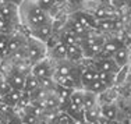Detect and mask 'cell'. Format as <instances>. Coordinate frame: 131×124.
Listing matches in <instances>:
<instances>
[{
  "instance_id": "6da1fadb",
  "label": "cell",
  "mask_w": 131,
  "mask_h": 124,
  "mask_svg": "<svg viewBox=\"0 0 131 124\" xmlns=\"http://www.w3.org/2000/svg\"><path fill=\"white\" fill-rule=\"evenodd\" d=\"M20 11L21 15L24 18V24L29 28V31L39 28L45 24L52 22L49 14L45 10L39 7L36 3H31V2H24L20 6Z\"/></svg>"
},
{
  "instance_id": "7a4b0ae2",
  "label": "cell",
  "mask_w": 131,
  "mask_h": 124,
  "mask_svg": "<svg viewBox=\"0 0 131 124\" xmlns=\"http://www.w3.org/2000/svg\"><path fill=\"white\" fill-rule=\"evenodd\" d=\"M78 43H80L81 48H82L84 57L86 56V57L96 59L98 54L101 53V50H102V46H103V43H105V39L102 38V36H99V35H92V33H89L88 36L80 39Z\"/></svg>"
},
{
  "instance_id": "3957f363",
  "label": "cell",
  "mask_w": 131,
  "mask_h": 124,
  "mask_svg": "<svg viewBox=\"0 0 131 124\" xmlns=\"http://www.w3.org/2000/svg\"><path fill=\"white\" fill-rule=\"evenodd\" d=\"M25 50H27V59L32 64H35V63H38V61L45 59L46 45L43 42L36 41V39L32 38V39H29V41H27Z\"/></svg>"
},
{
  "instance_id": "277c9868",
  "label": "cell",
  "mask_w": 131,
  "mask_h": 124,
  "mask_svg": "<svg viewBox=\"0 0 131 124\" xmlns=\"http://www.w3.org/2000/svg\"><path fill=\"white\" fill-rule=\"evenodd\" d=\"M31 73L36 77L38 80H43V78H50L54 74V67L52 66V63L46 59L38 61V63L32 64V69H31Z\"/></svg>"
},
{
  "instance_id": "5b68a950",
  "label": "cell",
  "mask_w": 131,
  "mask_h": 124,
  "mask_svg": "<svg viewBox=\"0 0 131 124\" xmlns=\"http://www.w3.org/2000/svg\"><path fill=\"white\" fill-rule=\"evenodd\" d=\"M123 45V42H121V39L118 38H112V39H107V41H105L103 46H102V50L101 53L98 54V57L96 59H106V57H112L118 49L121 48ZM95 59V60H96Z\"/></svg>"
},
{
  "instance_id": "8992f818",
  "label": "cell",
  "mask_w": 131,
  "mask_h": 124,
  "mask_svg": "<svg viewBox=\"0 0 131 124\" xmlns=\"http://www.w3.org/2000/svg\"><path fill=\"white\" fill-rule=\"evenodd\" d=\"M25 78H27V74L21 71L20 67H15L8 73L7 80L10 82L11 88L13 89H18V91H23L24 89V84H25Z\"/></svg>"
},
{
  "instance_id": "52a82bcc",
  "label": "cell",
  "mask_w": 131,
  "mask_h": 124,
  "mask_svg": "<svg viewBox=\"0 0 131 124\" xmlns=\"http://www.w3.org/2000/svg\"><path fill=\"white\" fill-rule=\"evenodd\" d=\"M31 35H32V38L36 39V41H40V42L46 43L53 35H54V32H53V27H52V22L45 24V25H42V27H39V28L32 29V31H31Z\"/></svg>"
},
{
  "instance_id": "ba28073f",
  "label": "cell",
  "mask_w": 131,
  "mask_h": 124,
  "mask_svg": "<svg viewBox=\"0 0 131 124\" xmlns=\"http://www.w3.org/2000/svg\"><path fill=\"white\" fill-rule=\"evenodd\" d=\"M93 67H95L98 71H105V73H113L117 74L120 71V67L114 63V60L112 57H106V59H96L95 63H93Z\"/></svg>"
},
{
  "instance_id": "9c48e42d",
  "label": "cell",
  "mask_w": 131,
  "mask_h": 124,
  "mask_svg": "<svg viewBox=\"0 0 131 124\" xmlns=\"http://www.w3.org/2000/svg\"><path fill=\"white\" fill-rule=\"evenodd\" d=\"M74 21L80 22L82 27H85L86 29H96L98 28V20L95 18V15H91L88 13H81V11H77L73 17Z\"/></svg>"
},
{
  "instance_id": "30bf717a",
  "label": "cell",
  "mask_w": 131,
  "mask_h": 124,
  "mask_svg": "<svg viewBox=\"0 0 131 124\" xmlns=\"http://www.w3.org/2000/svg\"><path fill=\"white\" fill-rule=\"evenodd\" d=\"M80 73H81V75H80L81 86H84V88H86L93 80L98 78V70H96L93 66H91V67H80Z\"/></svg>"
},
{
  "instance_id": "8fae6325",
  "label": "cell",
  "mask_w": 131,
  "mask_h": 124,
  "mask_svg": "<svg viewBox=\"0 0 131 124\" xmlns=\"http://www.w3.org/2000/svg\"><path fill=\"white\" fill-rule=\"evenodd\" d=\"M82 57H84V52H82V48L80 46V43L67 46V60L70 61V63L81 61Z\"/></svg>"
},
{
  "instance_id": "7c38bea8",
  "label": "cell",
  "mask_w": 131,
  "mask_h": 124,
  "mask_svg": "<svg viewBox=\"0 0 131 124\" xmlns=\"http://www.w3.org/2000/svg\"><path fill=\"white\" fill-rule=\"evenodd\" d=\"M66 29H68L71 33H74V35L77 36V39H78V41L89 35V29H86L85 27H82L80 22H77V21H74V20L70 21V24L66 27Z\"/></svg>"
},
{
  "instance_id": "4fadbf2b",
  "label": "cell",
  "mask_w": 131,
  "mask_h": 124,
  "mask_svg": "<svg viewBox=\"0 0 131 124\" xmlns=\"http://www.w3.org/2000/svg\"><path fill=\"white\" fill-rule=\"evenodd\" d=\"M21 96H23V91H18V89H11L8 94H6L4 96L0 98V100H3L4 103H7L11 107H17V105L20 103Z\"/></svg>"
},
{
  "instance_id": "5bb4252c",
  "label": "cell",
  "mask_w": 131,
  "mask_h": 124,
  "mask_svg": "<svg viewBox=\"0 0 131 124\" xmlns=\"http://www.w3.org/2000/svg\"><path fill=\"white\" fill-rule=\"evenodd\" d=\"M27 42L23 39V36L18 35H10V41H8V56H13L15 52H18L20 49L25 48Z\"/></svg>"
},
{
  "instance_id": "9a60e30c",
  "label": "cell",
  "mask_w": 131,
  "mask_h": 124,
  "mask_svg": "<svg viewBox=\"0 0 131 124\" xmlns=\"http://www.w3.org/2000/svg\"><path fill=\"white\" fill-rule=\"evenodd\" d=\"M40 86V82H39V80L36 78L35 75H34L32 73H28L27 74V78H25V84H24V89L23 91L24 92H27V94H32V92H35L36 89H38Z\"/></svg>"
},
{
  "instance_id": "2e32d148",
  "label": "cell",
  "mask_w": 131,
  "mask_h": 124,
  "mask_svg": "<svg viewBox=\"0 0 131 124\" xmlns=\"http://www.w3.org/2000/svg\"><path fill=\"white\" fill-rule=\"evenodd\" d=\"M54 69L56 70H54V74H53V75L64 77V75H71V74L77 70V67H74L73 63H70V61H60Z\"/></svg>"
},
{
  "instance_id": "e0dca14e",
  "label": "cell",
  "mask_w": 131,
  "mask_h": 124,
  "mask_svg": "<svg viewBox=\"0 0 131 124\" xmlns=\"http://www.w3.org/2000/svg\"><path fill=\"white\" fill-rule=\"evenodd\" d=\"M114 14V8L110 7V6H99L98 8L95 10V18L98 21H102V20H109V18H114L113 17Z\"/></svg>"
},
{
  "instance_id": "ac0fdd59",
  "label": "cell",
  "mask_w": 131,
  "mask_h": 124,
  "mask_svg": "<svg viewBox=\"0 0 131 124\" xmlns=\"http://www.w3.org/2000/svg\"><path fill=\"white\" fill-rule=\"evenodd\" d=\"M112 59H113L114 63H116L120 69L124 67L127 64V61H128V50H127V48L126 46H121L116 53L112 56Z\"/></svg>"
},
{
  "instance_id": "d6986e66",
  "label": "cell",
  "mask_w": 131,
  "mask_h": 124,
  "mask_svg": "<svg viewBox=\"0 0 131 124\" xmlns=\"http://www.w3.org/2000/svg\"><path fill=\"white\" fill-rule=\"evenodd\" d=\"M117 107L114 106V105H103V106L101 107V117L105 120H117Z\"/></svg>"
},
{
  "instance_id": "ffe728a7",
  "label": "cell",
  "mask_w": 131,
  "mask_h": 124,
  "mask_svg": "<svg viewBox=\"0 0 131 124\" xmlns=\"http://www.w3.org/2000/svg\"><path fill=\"white\" fill-rule=\"evenodd\" d=\"M84 119H85L86 124H96L101 119V107L95 106L92 109H88L84 113Z\"/></svg>"
},
{
  "instance_id": "44dd1931",
  "label": "cell",
  "mask_w": 131,
  "mask_h": 124,
  "mask_svg": "<svg viewBox=\"0 0 131 124\" xmlns=\"http://www.w3.org/2000/svg\"><path fill=\"white\" fill-rule=\"evenodd\" d=\"M15 11H17V7H15L14 4H11V3L0 6V17L7 20V21H10V22L13 21V17L17 14Z\"/></svg>"
},
{
  "instance_id": "7402d4cb",
  "label": "cell",
  "mask_w": 131,
  "mask_h": 124,
  "mask_svg": "<svg viewBox=\"0 0 131 124\" xmlns=\"http://www.w3.org/2000/svg\"><path fill=\"white\" fill-rule=\"evenodd\" d=\"M52 54H53V57L57 59V60L66 61L67 60V46H66L64 43L59 42L57 45L52 49Z\"/></svg>"
},
{
  "instance_id": "603a6c76",
  "label": "cell",
  "mask_w": 131,
  "mask_h": 124,
  "mask_svg": "<svg viewBox=\"0 0 131 124\" xmlns=\"http://www.w3.org/2000/svg\"><path fill=\"white\" fill-rule=\"evenodd\" d=\"M98 80L109 89L114 82H116V74H113V73H105V71H98Z\"/></svg>"
},
{
  "instance_id": "cb8c5ba5",
  "label": "cell",
  "mask_w": 131,
  "mask_h": 124,
  "mask_svg": "<svg viewBox=\"0 0 131 124\" xmlns=\"http://www.w3.org/2000/svg\"><path fill=\"white\" fill-rule=\"evenodd\" d=\"M59 38H60V42L64 43L66 46H70V45H75V43H78V39H77V36L74 35V33H71L68 29H66V28L60 32Z\"/></svg>"
},
{
  "instance_id": "d4e9b609",
  "label": "cell",
  "mask_w": 131,
  "mask_h": 124,
  "mask_svg": "<svg viewBox=\"0 0 131 124\" xmlns=\"http://www.w3.org/2000/svg\"><path fill=\"white\" fill-rule=\"evenodd\" d=\"M85 89H86V91H89V92H92V94H95V95H99V94H102V92L107 91V88H106V86L101 81H99L98 78L93 80V81L89 84Z\"/></svg>"
},
{
  "instance_id": "484cf974",
  "label": "cell",
  "mask_w": 131,
  "mask_h": 124,
  "mask_svg": "<svg viewBox=\"0 0 131 124\" xmlns=\"http://www.w3.org/2000/svg\"><path fill=\"white\" fill-rule=\"evenodd\" d=\"M70 102L73 105H75L82 113H85V110H84V92L74 91L73 95H71V98H70Z\"/></svg>"
},
{
  "instance_id": "4316f807",
  "label": "cell",
  "mask_w": 131,
  "mask_h": 124,
  "mask_svg": "<svg viewBox=\"0 0 131 124\" xmlns=\"http://www.w3.org/2000/svg\"><path fill=\"white\" fill-rule=\"evenodd\" d=\"M95 106H96V95L89 91L84 92V110L86 111L88 109H92Z\"/></svg>"
},
{
  "instance_id": "83f0119b",
  "label": "cell",
  "mask_w": 131,
  "mask_h": 124,
  "mask_svg": "<svg viewBox=\"0 0 131 124\" xmlns=\"http://www.w3.org/2000/svg\"><path fill=\"white\" fill-rule=\"evenodd\" d=\"M8 41H10V35L0 33V57L8 56Z\"/></svg>"
},
{
  "instance_id": "f1b7e54d",
  "label": "cell",
  "mask_w": 131,
  "mask_h": 124,
  "mask_svg": "<svg viewBox=\"0 0 131 124\" xmlns=\"http://www.w3.org/2000/svg\"><path fill=\"white\" fill-rule=\"evenodd\" d=\"M116 18H109V20H102L98 21V28L101 31H113L116 29Z\"/></svg>"
},
{
  "instance_id": "f546056e",
  "label": "cell",
  "mask_w": 131,
  "mask_h": 124,
  "mask_svg": "<svg viewBox=\"0 0 131 124\" xmlns=\"http://www.w3.org/2000/svg\"><path fill=\"white\" fill-rule=\"evenodd\" d=\"M15 114V109L11 106H8L7 103H4L3 100H0V116H3L4 119H10Z\"/></svg>"
},
{
  "instance_id": "4dcf8cb0",
  "label": "cell",
  "mask_w": 131,
  "mask_h": 124,
  "mask_svg": "<svg viewBox=\"0 0 131 124\" xmlns=\"http://www.w3.org/2000/svg\"><path fill=\"white\" fill-rule=\"evenodd\" d=\"M11 89H13V88H11V85H10V82H8L7 77L0 75V98L4 96L6 94H8Z\"/></svg>"
},
{
  "instance_id": "1f68e13d",
  "label": "cell",
  "mask_w": 131,
  "mask_h": 124,
  "mask_svg": "<svg viewBox=\"0 0 131 124\" xmlns=\"http://www.w3.org/2000/svg\"><path fill=\"white\" fill-rule=\"evenodd\" d=\"M36 4H38L42 10H45L46 13H49V10H52L56 3H54V0H38Z\"/></svg>"
},
{
  "instance_id": "d6a6232c",
  "label": "cell",
  "mask_w": 131,
  "mask_h": 124,
  "mask_svg": "<svg viewBox=\"0 0 131 124\" xmlns=\"http://www.w3.org/2000/svg\"><path fill=\"white\" fill-rule=\"evenodd\" d=\"M10 25H11L10 21L0 17V33H7V35H10Z\"/></svg>"
},
{
  "instance_id": "836d02e7",
  "label": "cell",
  "mask_w": 131,
  "mask_h": 124,
  "mask_svg": "<svg viewBox=\"0 0 131 124\" xmlns=\"http://www.w3.org/2000/svg\"><path fill=\"white\" fill-rule=\"evenodd\" d=\"M7 124H23V120H21V117L18 114H14L13 117H10L7 120Z\"/></svg>"
},
{
  "instance_id": "e575fe53",
  "label": "cell",
  "mask_w": 131,
  "mask_h": 124,
  "mask_svg": "<svg viewBox=\"0 0 131 124\" xmlns=\"http://www.w3.org/2000/svg\"><path fill=\"white\" fill-rule=\"evenodd\" d=\"M126 2L127 0H112V4L114 7H121V6H126Z\"/></svg>"
},
{
  "instance_id": "d590c367",
  "label": "cell",
  "mask_w": 131,
  "mask_h": 124,
  "mask_svg": "<svg viewBox=\"0 0 131 124\" xmlns=\"http://www.w3.org/2000/svg\"><path fill=\"white\" fill-rule=\"evenodd\" d=\"M98 123H101V124H118L117 123V120H105V119H99V121Z\"/></svg>"
},
{
  "instance_id": "8d00e7d4",
  "label": "cell",
  "mask_w": 131,
  "mask_h": 124,
  "mask_svg": "<svg viewBox=\"0 0 131 124\" xmlns=\"http://www.w3.org/2000/svg\"><path fill=\"white\" fill-rule=\"evenodd\" d=\"M8 2H10L11 4H14L15 7H20V6L24 3V0H8Z\"/></svg>"
},
{
  "instance_id": "74e56055",
  "label": "cell",
  "mask_w": 131,
  "mask_h": 124,
  "mask_svg": "<svg viewBox=\"0 0 131 124\" xmlns=\"http://www.w3.org/2000/svg\"><path fill=\"white\" fill-rule=\"evenodd\" d=\"M99 3H101V6H110L112 0H98Z\"/></svg>"
},
{
  "instance_id": "f35d334b",
  "label": "cell",
  "mask_w": 131,
  "mask_h": 124,
  "mask_svg": "<svg viewBox=\"0 0 131 124\" xmlns=\"http://www.w3.org/2000/svg\"><path fill=\"white\" fill-rule=\"evenodd\" d=\"M0 124H7V119H4L3 116H0Z\"/></svg>"
},
{
  "instance_id": "ab89813d",
  "label": "cell",
  "mask_w": 131,
  "mask_h": 124,
  "mask_svg": "<svg viewBox=\"0 0 131 124\" xmlns=\"http://www.w3.org/2000/svg\"><path fill=\"white\" fill-rule=\"evenodd\" d=\"M81 2H82V0H70L71 4H80Z\"/></svg>"
},
{
  "instance_id": "60d3db41",
  "label": "cell",
  "mask_w": 131,
  "mask_h": 124,
  "mask_svg": "<svg viewBox=\"0 0 131 124\" xmlns=\"http://www.w3.org/2000/svg\"><path fill=\"white\" fill-rule=\"evenodd\" d=\"M126 6H127L128 8H131V0H127V2H126Z\"/></svg>"
},
{
  "instance_id": "b9f144b4",
  "label": "cell",
  "mask_w": 131,
  "mask_h": 124,
  "mask_svg": "<svg viewBox=\"0 0 131 124\" xmlns=\"http://www.w3.org/2000/svg\"><path fill=\"white\" fill-rule=\"evenodd\" d=\"M63 2H66V0H54V3H63Z\"/></svg>"
},
{
  "instance_id": "7bdbcfd3",
  "label": "cell",
  "mask_w": 131,
  "mask_h": 124,
  "mask_svg": "<svg viewBox=\"0 0 131 124\" xmlns=\"http://www.w3.org/2000/svg\"><path fill=\"white\" fill-rule=\"evenodd\" d=\"M2 59H3V57H0V63H2Z\"/></svg>"
}]
</instances>
